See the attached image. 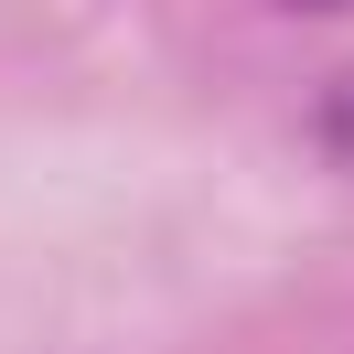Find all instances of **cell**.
Segmentation results:
<instances>
[{
  "label": "cell",
  "mask_w": 354,
  "mask_h": 354,
  "mask_svg": "<svg viewBox=\"0 0 354 354\" xmlns=\"http://www.w3.org/2000/svg\"><path fill=\"white\" fill-rule=\"evenodd\" d=\"M301 140H311V161H322V172L354 183V65H333L322 86L301 97Z\"/></svg>",
  "instance_id": "1"
},
{
  "label": "cell",
  "mask_w": 354,
  "mask_h": 354,
  "mask_svg": "<svg viewBox=\"0 0 354 354\" xmlns=\"http://www.w3.org/2000/svg\"><path fill=\"white\" fill-rule=\"evenodd\" d=\"M290 22H333V11H354V0H279Z\"/></svg>",
  "instance_id": "2"
}]
</instances>
